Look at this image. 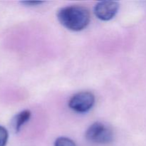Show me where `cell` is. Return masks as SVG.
<instances>
[{
	"mask_svg": "<svg viewBox=\"0 0 146 146\" xmlns=\"http://www.w3.org/2000/svg\"><path fill=\"white\" fill-rule=\"evenodd\" d=\"M57 18L59 22L68 29L79 31L89 24L91 16L88 9L78 5L64 7L58 11Z\"/></svg>",
	"mask_w": 146,
	"mask_h": 146,
	"instance_id": "obj_1",
	"label": "cell"
},
{
	"mask_svg": "<svg viewBox=\"0 0 146 146\" xmlns=\"http://www.w3.org/2000/svg\"><path fill=\"white\" fill-rule=\"evenodd\" d=\"M85 137L91 143L107 145L113 140V133L108 125L101 122H96L87 129Z\"/></svg>",
	"mask_w": 146,
	"mask_h": 146,
	"instance_id": "obj_2",
	"label": "cell"
},
{
	"mask_svg": "<svg viewBox=\"0 0 146 146\" xmlns=\"http://www.w3.org/2000/svg\"><path fill=\"white\" fill-rule=\"evenodd\" d=\"M95 104V96L89 91H81L74 94L68 101V106L77 113L89 111Z\"/></svg>",
	"mask_w": 146,
	"mask_h": 146,
	"instance_id": "obj_3",
	"label": "cell"
},
{
	"mask_svg": "<svg viewBox=\"0 0 146 146\" xmlns=\"http://www.w3.org/2000/svg\"><path fill=\"white\" fill-rule=\"evenodd\" d=\"M119 7L120 5L117 1H99L94 7V14L100 20L109 21L116 15Z\"/></svg>",
	"mask_w": 146,
	"mask_h": 146,
	"instance_id": "obj_4",
	"label": "cell"
},
{
	"mask_svg": "<svg viewBox=\"0 0 146 146\" xmlns=\"http://www.w3.org/2000/svg\"><path fill=\"white\" fill-rule=\"evenodd\" d=\"M31 112L29 110H25L19 113L13 119V127L16 132H19L21 127L24 125L31 118Z\"/></svg>",
	"mask_w": 146,
	"mask_h": 146,
	"instance_id": "obj_5",
	"label": "cell"
},
{
	"mask_svg": "<svg viewBox=\"0 0 146 146\" xmlns=\"http://www.w3.org/2000/svg\"><path fill=\"white\" fill-rule=\"evenodd\" d=\"M54 146H76L74 141L66 137H59L54 142Z\"/></svg>",
	"mask_w": 146,
	"mask_h": 146,
	"instance_id": "obj_6",
	"label": "cell"
},
{
	"mask_svg": "<svg viewBox=\"0 0 146 146\" xmlns=\"http://www.w3.org/2000/svg\"><path fill=\"white\" fill-rule=\"evenodd\" d=\"M9 134L7 129L0 125V146H6L8 141Z\"/></svg>",
	"mask_w": 146,
	"mask_h": 146,
	"instance_id": "obj_7",
	"label": "cell"
},
{
	"mask_svg": "<svg viewBox=\"0 0 146 146\" xmlns=\"http://www.w3.org/2000/svg\"><path fill=\"white\" fill-rule=\"evenodd\" d=\"M21 3L29 6H37V5H40L41 4H43V3H44V1H21Z\"/></svg>",
	"mask_w": 146,
	"mask_h": 146,
	"instance_id": "obj_8",
	"label": "cell"
}]
</instances>
